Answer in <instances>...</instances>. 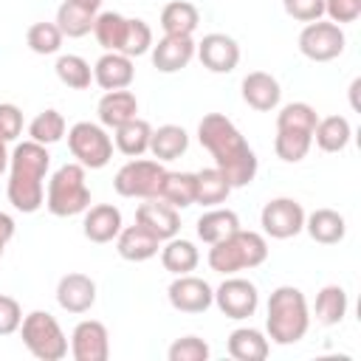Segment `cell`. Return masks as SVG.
<instances>
[{
  "label": "cell",
  "instance_id": "cell-31",
  "mask_svg": "<svg viewBox=\"0 0 361 361\" xmlns=\"http://www.w3.org/2000/svg\"><path fill=\"white\" fill-rule=\"evenodd\" d=\"M197 262H200V254H197L195 243H189V240L172 237V240H166V245L161 248V265H164L169 274H175V276L195 271Z\"/></svg>",
  "mask_w": 361,
  "mask_h": 361
},
{
  "label": "cell",
  "instance_id": "cell-5",
  "mask_svg": "<svg viewBox=\"0 0 361 361\" xmlns=\"http://www.w3.org/2000/svg\"><path fill=\"white\" fill-rule=\"evenodd\" d=\"M45 206L54 217H73L85 214L90 209V189L85 183V166L82 164H62L45 192Z\"/></svg>",
  "mask_w": 361,
  "mask_h": 361
},
{
  "label": "cell",
  "instance_id": "cell-3",
  "mask_svg": "<svg viewBox=\"0 0 361 361\" xmlns=\"http://www.w3.org/2000/svg\"><path fill=\"white\" fill-rule=\"evenodd\" d=\"M268 338L274 344H296L305 338L310 327V310L307 299L293 285H279L268 299V316H265Z\"/></svg>",
  "mask_w": 361,
  "mask_h": 361
},
{
  "label": "cell",
  "instance_id": "cell-46",
  "mask_svg": "<svg viewBox=\"0 0 361 361\" xmlns=\"http://www.w3.org/2000/svg\"><path fill=\"white\" fill-rule=\"evenodd\" d=\"M20 322H23L20 302L0 293V336H11L14 330H20Z\"/></svg>",
  "mask_w": 361,
  "mask_h": 361
},
{
  "label": "cell",
  "instance_id": "cell-32",
  "mask_svg": "<svg viewBox=\"0 0 361 361\" xmlns=\"http://www.w3.org/2000/svg\"><path fill=\"white\" fill-rule=\"evenodd\" d=\"M127 23H130V17H124L118 11H102V14H96V23H93L96 42L104 51H118L121 54V45H124V37H127Z\"/></svg>",
  "mask_w": 361,
  "mask_h": 361
},
{
  "label": "cell",
  "instance_id": "cell-33",
  "mask_svg": "<svg viewBox=\"0 0 361 361\" xmlns=\"http://www.w3.org/2000/svg\"><path fill=\"white\" fill-rule=\"evenodd\" d=\"M313 313H316V322L324 324V327H333L344 319L347 313V293L341 285H324L316 296V305H313Z\"/></svg>",
  "mask_w": 361,
  "mask_h": 361
},
{
  "label": "cell",
  "instance_id": "cell-43",
  "mask_svg": "<svg viewBox=\"0 0 361 361\" xmlns=\"http://www.w3.org/2000/svg\"><path fill=\"white\" fill-rule=\"evenodd\" d=\"M282 8L288 17H293L299 23H313V20H322L324 0H282Z\"/></svg>",
  "mask_w": 361,
  "mask_h": 361
},
{
  "label": "cell",
  "instance_id": "cell-19",
  "mask_svg": "<svg viewBox=\"0 0 361 361\" xmlns=\"http://www.w3.org/2000/svg\"><path fill=\"white\" fill-rule=\"evenodd\" d=\"M240 90H243V102H245L248 107L259 110V113H271V110L279 104V99H282L279 82H276L271 73H265V71H251V73L243 79Z\"/></svg>",
  "mask_w": 361,
  "mask_h": 361
},
{
  "label": "cell",
  "instance_id": "cell-2",
  "mask_svg": "<svg viewBox=\"0 0 361 361\" xmlns=\"http://www.w3.org/2000/svg\"><path fill=\"white\" fill-rule=\"evenodd\" d=\"M51 166V155L45 149V144L37 141H23L14 147L11 158H8V203L23 212V214H34L42 203H45V175Z\"/></svg>",
  "mask_w": 361,
  "mask_h": 361
},
{
  "label": "cell",
  "instance_id": "cell-39",
  "mask_svg": "<svg viewBox=\"0 0 361 361\" xmlns=\"http://www.w3.org/2000/svg\"><path fill=\"white\" fill-rule=\"evenodd\" d=\"M319 116L316 110L307 104V102H290L279 110L276 116V130H305V133H313Z\"/></svg>",
  "mask_w": 361,
  "mask_h": 361
},
{
  "label": "cell",
  "instance_id": "cell-15",
  "mask_svg": "<svg viewBox=\"0 0 361 361\" xmlns=\"http://www.w3.org/2000/svg\"><path fill=\"white\" fill-rule=\"evenodd\" d=\"M135 223L144 231H149L155 240H161V243L178 237V231H180V214H178V209L169 206V203H164L161 197H149L147 203H141L135 209Z\"/></svg>",
  "mask_w": 361,
  "mask_h": 361
},
{
  "label": "cell",
  "instance_id": "cell-1",
  "mask_svg": "<svg viewBox=\"0 0 361 361\" xmlns=\"http://www.w3.org/2000/svg\"><path fill=\"white\" fill-rule=\"evenodd\" d=\"M197 141L212 152L214 166L226 175L231 189L248 186L257 175V155L234 127V121L223 113H206L197 124Z\"/></svg>",
  "mask_w": 361,
  "mask_h": 361
},
{
  "label": "cell",
  "instance_id": "cell-12",
  "mask_svg": "<svg viewBox=\"0 0 361 361\" xmlns=\"http://www.w3.org/2000/svg\"><path fill=\"white\" fill-rule=\"evenodd\" d=\"M169 305L180 313H203L214 305V290L206 279L192 276V274H180L172 279V285L166 288Z\"/></svg>",
  "mask_w": 361,
  "mask_h": 361
},
{
  "label": "cell",
  "instance_id": "cell-7",
  "mask_svg": "<svg viewBox=\"0 0 361 361\" xmlns=\"http://www.w3.org/2000/svg\"><path fill=\"white\" fill-rule=\"evenodd\" d=\"M68 147L76 164H82L85 169H102L113 158V138L102 124L93 121H76L68 130Z\"/></svg>",
  "mask_w": 361,
  "mask_h": 361
},
{
  "label": "cell",
  "instance_id": "cell-48",
  "mask_svg": "<svg viewBox=\"0 0 361 361\" xmlns=\"http://www.w3.org/2000/svg\"><path fill=\"white\" fill-rule=\"evenodd\" d=\"M71 3L79 6V8H85V11H90V14H96L102 8V0H71Z\"/></svg>",
  "mask_w": 361,
  "mask_h": 361
},
{
  "label": "cell",
  "instance_id": "cell-36",
  "mask_svg": "<svg viewBox=\"0 0 361 361\" xmlns=\"http://www.w3.org/2000/svg\"><path fill=\"white\" fill-rule=\"evenodd\" d=\"M56 76L62 85L73 87V90H87L90 87V79H93V68L87 59H82L79 54H62L54 65Z\"/></svg>",
  "mask_w": 361,
  "mask_h": 361
},
{
  "label": "cell",
  "instance_id": "cell-18",
  "mask_svg": "<svg viewBox=\"0 0 361 361\" xmlns=\"http://www.w3.org/2000/svg\"><path fill=\"white\" fill-rule=\"evenodd\" d=\"M56 302L68 313H87L96 302V282L87 274H65L56 285Z\"/></svg>",
  "mask_w": 361,
  "mask_h": 361
},
{
  "label": "cell",
  "instance_id": "cell-47",
  "mask_svg": "<svg viewBox=\"0 0 361 361\" xmlns=\"http://www.w3.org/2000/svg\"><path fill=\"white\" fill-rule=\"evenodd\" d=\"M11 237H14V220H11V214L0 212V257H3V251H6Z\"/></svg>",
  "mask_w": 361,
  "mask_h": 361
},
{
  "label": "cell",
  "instance_id": "cell-22",
  "mask_svg": "<svg viewBox=\"0 0 361 361\" xmlns=\"http://www.w3.org/2000/svg\"><path fill=\"white\" fill-rule=\"evenodd\" d=\"M161 248V240H155L149 231H144L138 223L135 226H127L118 231L116 237V251L121 259L127 262H144V259H152Z\"/></svg>",
  "mask_w": 361,
  "mask_h": 361
},
{
  "label": "cell",
  "instance_id": "cell-49",
  "mask_svg": "<svg viewBox=\"0 0 361 361\" xmlns=\"http://www.w3.org/2000/svg\"><path fill=\"white\" fill-rule=\"evenodd\" d=\"M8 158H11V155H8V147H6V141L0 138V175L6 172V166H8Z\"/></svg>",
  "mask_w": 361,
  "mask_h": 361
},
{
  "label": "cell",
  "instance_id": "cell-14",
  "mask_svg": "<svg viewBox=\"0 0 361 361\" xmlns=\"http://www.w3.org/2000/svg\"><path fill=\"white\" fill-rule=\"evenodd\" d=\"M71 355L76 361H107V355H110L107 327L96 319L79 322L71 333Z\"/></svg>",
  "mask_w": 361,
  "mask_h": 361
},
{
  "label": "cell",
  "instance_id": "cell-40",
  "mask_svg": "<svg viewBox=\"0 0 361 361\" xmlns=\"http://www.w3.org/2000/svg\"><path fill=\"white\" fill-rule=\"evenodd\" d=\"M25 42L34 54H56L62 48V31L56 28V23H34L25 34Z\"/></svg>",
  "mask_w": 361,
  "mask_h": 361
},
{
  "label": "cell",
  "instance_id": "cell-16",
  "mask_svg": "<svg viewBox=\"0 0 361 361\" xmlns=\"http://www.w3.org/2000/svg\"><path fill=\"white\" fill-rule=\"evenodd\" d=\"M152 65L161 73H178L195 59V39L192 37H175L164 34L158 42H152Z\"/></svg>",
  "mask_w": 361,
  "mask_h": 361
},
{
  "label": "cell",
  "instance_id": "cell-4",
  "mask_svg": "<svg viewBox=\"0 0 361 361\" xmlns=\"http://www.w3.org/2000/svg\"><path fill=\"white\" fill-rule=\"evenodd\" d=\"M265 259H268V243L257 231L237 228L228 237L212 243V248H209V265H212V271H217L223 276L245 271V268H257Z\"/></svg>",
  "mask_w": 361,
  "mask_h": 361
},
{
  "label": "cell",
  "instance_id": "cell-30",
  "mask_svg": "<svg viewBox=\"0 0 361 361\" xmlns=\"http://www.w3.org/2000/svg\"><path fill=\"white\" fill-rule=\"evenodd\" d=\"M228 195H231V183L217 166L195 172V203L212 209V206H220Z\"/></svg>",
  "mask_w": 361,
  "mask_h": 361
},
{
  "label": "cell",
  "instance_id": "cell-44",
  "mask_svg": "<svg viewBox=\"0 0 361 361\" xmlns=\"http://www.w3.org/2000/svg\"><path fill=\"white\" fill-rule=\"evenodd\" d=\"M324 14L330 23H355L361 17V0H324Z\"/></svg>",
  "mask_w": 361,
  "mask_h": 361
},
{
  "label": "cell",
  "instance_id": "cell-8",
  "mask_svg": "<svg viewBox=\"0 0 361 361\" xmlns=\"http://www.w3.org/2000/svg\"><path fill=\"white\" fill-rule=\"evenodd\" d=\"M164 178H166V169L161 166V161L133 158V161H127V164L116 172L113 189H116L121 197H141V200H149V197H158V195H161Z\"/></svg>",
  "mask_w": 361,
  "mask_h": 361
},
{
  "label": "cell",
  "instance_id": "cell-20",
  "mask_svg": "<svg viewBox=\"0 0 361 361\" xmlns=\"http://www.w3.org/2000/svg\"><path fill=\"white\" fill-rule=\"evenodd\" d=\"M82 231L90 243H113L121 231V212L113 203H99L85 212Z\"/></svg>",
  "mask_w": 361,
  "mask_h": 361
},
{
  "label": "cell",
  "instance_id": "cell-34",
  "mask_svg": "<svg viewBox=\"0 0 361 361\" xmlns=\"http://www.w3.org/2000/svg\"><path fill=\"white\" fill-rule=\"evenodd\" d=\"M54 23H56V28L62 31V37L79 39V37H85V34L93 31L96 14H90V11L79 8V6H73L71 0H65V3L56 8V20H54Z\"/></svg>",
  "mask_w": 361,
  "mask_h": 361
},
{
  "label": "cell",
  "instance_id": "cell-42",
  "mask_svg": "<svg viewBox=\"0 0 361 361\" xmlns=\"http://www.w3.org/2000/svg\"><path fill=\"white\" fill-rule=\"evenodd\" d=\"M209 355H212L209 344L203 338H197V336H183V338L172 341L169 350H166L169 361H206Z\"/></svg>",
  "mask_w": 361,
  "mask_h": 361
},
{
  "label": "cell",
  "instance_id": "cell-45",
  "mask_svg": "<svg viewBox=\"0 0 361 361\" xmlns=\"http://www.w3.org/2000/svg\"><path fill=\"white\" fill-rule=\"evenodd\" d=\"M20 133H23V113H20V107L3 102V104H0V138L8 144V141H14Z\"/></svg>",
  "mask_w": 361,
  "mask_h": 361
},
{
  "label": "cell",
  "instance_id": "cell-21",
  "mask_svg": "<svg viewBox=\"0 0 361 361\" xmlns=\"http://www.w3.org/2000/svg\"><path fill=\"white\" fill-rule=\"evenodd\" d=\"M96 113H99L102 127L116 130V127H121L124 121L135 118V113H138V99H135V93H130L127 87H124V90H107V93L99 99Z\"/></svg>",
  "mask_w": 361,
  "mask_h": 361
},
{
  "label": "cell",
  "instance_id": "cell-26",
  "mask_svg": "<svg viewBox=\"0 0 361 361\" xmlns=\"http://www.w3.org/2000/svg\"><path fill=\"white\" fill-rule=\"evenodd\" d=\"M350 138H353V127H350V121L344 116L319 118L316 127H313V141L324 152H341V149H347Z\"/></svg>",
  "mask_w": 361,
  "mask_h": 361
},
{
  "label": "cell",
  "instance_id": "cell-11",
  "mask_svg": "<svg viewBox=\"0 0 361 361\" xmlns=\"http://www.w3.org/2000/svg\"><path fill=\"white\" fill-rule=\"evenodd\" d=\"M214 305L226 319H248L259 305V290L254 282L228 274V279H223V285L214 290Z\"/></svg>",
  "mask_w": 361,
  "mask_h": 361
},
{
  "label": "cell",
  "instance_id": "cell-23",
  "mask_svg": "<svg viewBox=\"0 0 361 361\" xmlns=\"http://www.w3.org/2000/svg\"><path fill=\"white\" fill-rule=\"evenodd\" d=\"M305 231L310 234V240H316L322 245H333V243H341L344 240L347 223L333 209H316V212L305 214Z\"/></svg>",
  "mask_w": 361,
  "mask_h": 361
},
{
  "label": "cell",
  "instance_id": "cell-25",
  "mask_svg": "<svg viewBox=\"0 0 361 361\" xmlns=\"http://www.w3.org/2000/svg\"><path fill=\"white\" fill-rule=\"evenodd\" d=\"M197 23H200V11L189 0H172L161 11V28H164V34L192 37L195 28H197Z\"/></svg>",
  "mask_w": 361,
  "mask_h": 361
},
{
  "label": "cell",
  "instance_id": "cell-13",
  "mask_svg": "<svg viewBox=\"0 0 361 361\" xmlns=\"http://www.w3.org/2000/svg\"><path fill=\"white\" fill-rule=\"evenodd\" d=\"M195 54L200 59V65L212 73H231L240 62V45L234 37L228 34H220V31H212L206 34L197 45H195Z\"/></svg>",
  "mask_w": 361,
  "mask_h": 361
},
{
  "label": "cell",
  "instance_id": "cell-41",
  "mask_svg": "<svg viewBox=\"0 0 361 361\" xmlns=\"http://www.w3.org/2000/svg\"><path fill=\"white\" fill-rule=\"evenodd\" d=\"M152 48V28L144 23V20H138V17H130V23H127V37H124V45H121V54L124 56H141V54H147Z\"/></svg>",
  "mask_w": 361,
  "mask_h": 361
},
{
  "label": "cell",
  "instance_id": "cell-38",
  "mask_svg": "<svg viewBox=\"0 0 361 361\" xmlns=\"http://www.w3.org/2000/svg\"><path fill=\"white\" fill-rule=\"evenodd\" d=\"M28 135H31V141L45 144V147L62 141V135H65V116L59 110H51V107L37 113L31 118V124H28Z\"/></svg>",
  "mask_w": 361,
  "mask_h": 361
},
{
  "label": "cell",
  "instance_id": "cell-10",
  "mask_svg": "<svg viewBox=\"0 0 361 361\" xmlns=\"http://www.w3.org/2000/svg\"><path fill=\"white\" fill-rule=\"evenodd\" d=\"M259 223H262V231L268 237L288 240V237H296L305 228V209L293 197H274L262 206Z\"/></svg>",
  "mask_w": 361,
  "mask_h": 361
},
{
  "label": "cell",
  "instance_id": "cell-35",
  "mask_svg": "<svg viewBox=\"0 0 361 361\" xmlns=\"http://www.w3.org/2000/svg\"><path fill=\"white\" fill-rule=\"evenodd\" d=\"M158 197L175 209L192 206L195 203V172H166Z\"/></svg>",
  "mask_w": 361,
  "mask_h": 361
},
{
  "label": "cell",
  "instance_id": "cell-27",
  "mask_svg": "<svg viewBox=\"0 0 361 361\" xmlns=\"http://www.w3.org/2000/svg\"><path fill=\"white\" fill-rule=\"evenodd\" d=\"M149 138H152V127L138 116L116 127V149L124 152L127 158H141L144 152H149Z\"/></svg>",
  "mask_w": 361,
  "mask_h": 361
},
{
  "label": "cell",
  "instance_id": "cell-24",
  "mask_svg": "<svg viewBox=\"0 0 361 361\" xmlns=\"http://www.w3.org/2000/svg\"><path fill=\"white\" fill-rule=\"evenodd\" d=\"M268 350V338L257 327H237L228 336V355L237 361H265Z\"/></svg>",
  "mask_w": 361,
  "mask_h": 361
},
{
  "label": "cell",
  "instance_id": "cell-9",
  "mask_svg": "<svg viewBox=\"0 0 361 361\" xmlns=\"http://www.w3.org/2000/svg\"><path fill=\"white\" fill-rule=\"evenodd\" d=\"M344 31L336 23H324V20H313L302 28L299 34V51L310 59V62H330L344 51Z\"/></svg>",
  "mask_w": 361,
  "mask_h": 361
},
{
  "label": "cell",
  "instance_id": "cell-17",
  "mask_svg": "<svg viewBox=\"0 0 361 361\" xmlns=\"http://www.w3.org/2000/svg\"><path fill=\"white\" fill-rule=\"evenodd\" d=\"M93 79L102 90H124L135 79L133 59L118 51H104L93 65Z\"/></svg>",
  "mask_w": 361,
  "mask_h": 361
},
{
  "label": "cell",
  "instance_id": "cell-28",
  "mask_svg": "<svg viewBox=\"0 0 361 361\" xmlns=\"http://www.w3.org/2000/svg\"><path fill=\"white\" fill-rule=\"evenodd\" d=\"M197 237L203 240V243H217V240H223V237H228L231 231H237L240 228V217H237V212H231V209H217V206H212L209 212H203L200 217H197Z\"/></svg>",
  "mask_w": 361,
  "mask_h": 361
},
{
  "label": "cell",
  "instance_id": "cell-37",
  "mask_svg": "<svg viewBox=\"0 0 361 361\" xmlns=\"http://www.w3.org/2000/svg\"><path fill=\"white\" fill-rule=\"evenodd\" d=\"M310 144H313V133H305V130H276L274 152L285 164H299L310 152Z\"/></svg>",
  "mask_w": 361,
  "mask_h": 361
},
{
  "label": "cell",
  "instance_id": "cell-29",
  "mask_svg": "<svg viewBox=\"0 0 361 361\" xmlns=\"http://www.w3.org/2000/svg\"><path fill=\"white\" fill-rule=\"evenodd\" d=\"M186 149H189V135H186L183 127H178V124H164V127L152 130L149 152H152L158 161H175V158H180Z\"/></svg>",
  "mask_w": 361,
  "mask_h": 361
},
{
  "label": "cell",
  "instance_id": "cell-6",
  "mask_svg": "<svg viewBox=\"0 0 361 361\" xmlns=\"http://www.w3.org/2000/svg\"><path fill=\"white\" fill-rule=\"evenodd\" d=\"M20 333L25 350L39 361H62L68 355V338L48 310H31L20 322Z\"/></svg>",
  "mask_w": 361,
  "mask_h": 361
}]
</instances>
